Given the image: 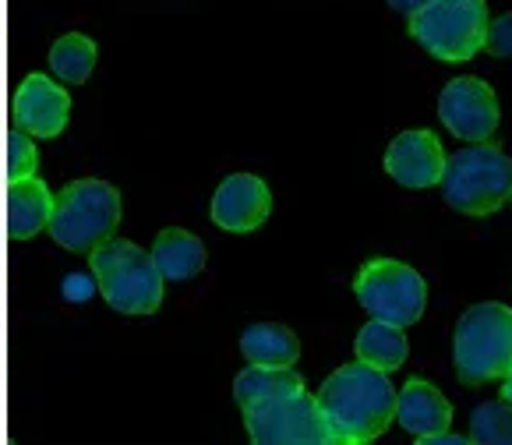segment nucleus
<instances>
[{
	"instance_id": "nucleus-3",
	"label": "nucleus",
	"mask_w": 512,
	"mask_h": 445,
	"mask_svg": "<svg viewBox=\"0 0 512 445\" xmlns=\"http://www.w3.org/2000/svg\"><path fill=\"white\" fill-rule=\"evenodd\" d=\"M89 262L99 294L117 315L145 318L159 311L166 280L149 251H142L131 241H103L99 248H92Z\"/></svg>"
},
{
	"instance_id": "nucleus-5",
	"label": "nucleus",
	"mask_w": 512,
	"mask_h": 445,
	"mask_svg": "<svg viewBox=\"0 0 512 445\" xmlns=\"http://www.w3.org/2000/svg\"><path fill=\"white\" fill-rule=\"evenodd\" d=\"M121 223V195L106 181H71L61 195L53 198L50 237L64 251H92L110 241Z\"/></svg>"
},
{
	"instance_id": "nucleus-14",
	"label": "nucleus",
	"mask_w": 512,
	"mask_h": 445,
	"mask_svg": "<svg viewBox=\"0 0 512 445\" xmlns=\"http://www.w3.org/2000/svg\"><path fill=\"white\" fill-rule=\"evenodd\" d=\"M149 255H152V262H156V269L163 272V280H170V283L195 280L198 272L205 269V244L198 241L195 234L177 230V227L159 230Z\"/></svg>"
},
{
	"instance_id": "nucleus-18",
	"label": "nucleus",
	"mask_w": 512,
	"mask_h": 445,
	"mask_svg": "<svg viewBox=\"0 0 512 445\" xmlns=\"http://www.w3.org/2000/svg\"><path fill=\"white\" fill-rule=\"evenodd\" d=\"M354 350H357V361L371 364V368H378V371H396L403 361H407L410 343H407V336H403L400 325L371 318V322L357 332Z\"/></svg>"
},
{
	"instance_id": "nucleus-17",
	"label": "nucleus",
	"mask_w": 512,
	"mask_h": 445,
	"mask_svg": "<svg viewBox=\"0 0 512 445\" xmlns=\"http://www.w3.org/2000/svg\"><path fill=\"white\" fill-rule=\"evenodd\" d=\"M304 389L301 375L290 368H269V364H248L241 375L234 378V400L241 403V410H251L258 403L279 400V396L297 393Z\"/></svg>"
},
{
	"instance_id": "nucleus-25",
	"label": "nucleus",
	"mask_w": 512,
	"mask_h": 445,
	"mask_svg": "<svg viewBox=\"0 0 512 445\" xmlns=\"http://www.w3.org/2000/svg\"><path fill=\"white\" fill-rule=\"evenodd\" d=\"M502 400L512 407V371H509V375H505V385H502Z\"/></svg>"
},
{
	"instance_id": "nucleus-16",
	"label": "nucleus",
	"mask_w": 512,
	"mask_h": 445,
	"mask_svg": "<svg viewBox=\"0 0 512 445\" xmlns=\"http://www.w3.org/2000/svg\"><path fill=\"white\" fill-rule=\"evenodd\" d=\"M241 354L248 364H269V368H294L301 357L297 336L279 322H255L241 332Z\"/></svg>"
},
{
	"instance_id": "nucleus-19",
	"label": "nucleus",
	"mask_w": 512,
	"mask_h": 445,
	"mask_svg": "<svg viewBox=\"0 0 512 445\" xmlns=\"http://www.w3.org/2000/svg\"><path fill=\"white\" fill-rule=\"evenodd\" d=\"M96 61H99L96 43L78 36V32H68V36H61L50 46V71L57 75V82H64V85L89 82L92 71H96Z\"/></svg>"
},
{
	"instance_id": "nucleus-10",
	"label": "nucleus",
	"mask_w": 512,
	"mask_h": 445,
	"mask_svg": "<svg viewBox=\"0 0 512 445\" xmlns=\"http://www.w3.org/2000/svg\"><path fill=\"white\" fill-rule=\"evenodd\" d=\"M18 131L32 138H57L68 128L71 117V99L61 85L46 75H29L18 82L15 103H11Z\"/></svg>"
},
{
	"instance_id": "nucleus-22",
	"label": "nucleus",
	"mask_w": 512,
	"mask_h": 445,
	"mask_svg": "<svg viewBox=\"0 0 512 445\" xmlns=\"http://www.w3.org/2000/svg\"><path fill=\"white\" fill-rule=\"evenodd\" d=\"M484 50L495 57H512V15H502L488 22V36H484Z\"/></svg>"
},
{
	"instance_id": "nucleus-13",
	"label": "nucleus",
	"mask_w": 512,
	"mask_h": 445,
	"mask_svg": "<svg viewBox=\"0 0 512 445\" xmlns=\"http://www.w3.org/2000/svg\"><path fill=\"white\" fill-rule=\"evenodd\" d=\"M396 421L407 435H414L417 442L435 431L449 428L452 424V403L438 393L435 385L421 382V378H410L396 393Z\"/></svg>"
},
{
	"instance_id": "nucleus-9",
	"label": "nucleus",
	"mask_w": 512,
	"mask_h": 445,
	"mask_svg": "<svg viewBox=\"0 0 512 445\" xmlns=\"http://www.w3.org/2000/svg\"><path fill=\"white\" fill-rule=\"evenodd\" d=\"M498 99L481 78H452L438 96V121L463 142H488L498 128Z\"/></svg>"
},
{
	"instance_id": "nucleus-7",
	"label": "nucleus",
	"mask_w": 512,
	"mask_h": 445,
	"mask_svg": "<svg viewBox=\"0 0 512 445\" xmlns=\"http://www.w3.org/2000/svg\"><path fill=\"white\" fill-rule=\"evenodd\" d=\"M354 294L371 318H382V322L400 325V329L421 322L424 308H428L424 276L396 258H375V262L361 265Z\"/></svg>"
},
{
	"instance_id": "nucleus-8",
	"label": "nucleus",
	"mask_w": 512,
	"mask_h": 445,
	"mask_svg": "<svg viewBox=\"0 0 512 445\" xmlns=\"http://www.w3.org/2000/svg\"><path fill=\"white\" fill-rule=\"evenodd\" d=\"M244 424L255 445H336L318 400L304 389L244 410Z\"/></svg>"
},
{
	"instance_id": "nucleus-21",
	"label": "nucleus",
	"mask_w": 512,
	"mask_h": 445,
	"mask_svg": "<svg viewBox=\"0 0 512 445\" xmlns=\"http://www.w3.org/2000/svg\"><path fill=\"white\" fill-rule=\"evenodd\" d=\"M4 166H8V177H11V181H22V177H36L39 152H36V145H32V135H25V131L11 135L8 156H4Z\"/></svg>"
},
{
	"instance_id": "nucleus-23",
	"label": "nucleus",
	"mask_w": 512,
	"mask_h": 445,
	"mask_svg": "<svg viewBox=\"0 0 512 445\" xmlns=\"http://www.w3.org/2000/svg\"><path fill=\"white\" fill-rule=\"evenodd\" d=\"M467 442H470L467 435H456V431H449V428H442V431H435V435L421 438V445H467Z\"/></svg>"
},
{
	"instance_id": "nucleus-2",
	"label": "nucleus",
	"mask_w": 512,
	"mask_h": 445,
	"mask_svg": "<svg viewBox=\"0 0 512 445\" xmlns=\"http://www.w3.org/2000/svg\"><path fill=\"white\" fill-rule=\"evenodd\" d=\"M442 202L460 216H491L509 202L512 159L505 149L488 142H474L452 152L438 177Z\"/></svg>"
},
{
	"instance_id": "nucleus-20",
	"label": "nucleus",
	"mask_w": 512,
	"mask_h": 445,
	"mask_svg": "<svg viewBox=\"0 0 512 445\" xmlns=\"http://www.w3.org/2000/svg\"><path fill=\"white\" fill-rule=\"evenodd\" d=\"M470 442L474 445H512V407L491 400L470 410Z\"/></svg>"
},
{
	"instance_id": "nucleus-1",
	"label": "nucleus",
	"mask_w": 512,
	"mask_h": 445,
	"mask_svg": "<svg viewBox=\"0 0 512 445\" xmlns=\"http://www.w3.org/2000/svg\"><path fill=\"white\" fill-rule=\"evenodd\" d=\"M315 400L336 445L375 442L396 421V389L389 371H378L364 361L332 371Z\"/></svg>"
},
{
	"instance_id": "nucleus-24",
	"label": "nucleus",
	"mask_w": 512,
	"mask_h": 445,
	"mask_svg": "<svg viewBox=\"0 0 512 445\" xmlns=\"http://www.w3.org/2000/svg\"><path fill=\"white\" fill-rule=\"evenodd\" d=\"M385 4H389V8L396 11V15H407V18H414L421 8H428L431 0H385Z\"/></svg>"
},
{
	"instance_id": "nucleus-11",
	"label": "nucleus",
	"mask_w": 512,
	"mask_h": 445,
	"mask_svg": "<svg viewBox=\"0 0 512 445\" xmlns=\"http://www.w3.org/2000/svg\"><path fill=\"white\" fill-rule=\"evenodd\" d=\"M445 152L431 131H400L385 149V174L410 191L435 188L442 177Z\"/></svg>"
},
{
	"instance_id": "nucleus-6",
	"label": "nucleus",
	"mask_w": 512,
	"mask_h": 445,
	"mask_svg": "<svg viewBox=\"0 0 512 445\" xmlns=\"http://www.w3.org/2000/svg\"><path fill=\"white\" fill-rule=\"evenodd\" d=\"M488 22L484 0H431L410 18V32L435 61L460 64L484 50Z\"/></svg>"
},
{
	"instance_id": "nucleus-12",
	"label": "nucleus",
	"mask_w": 512,
	"mask_h": 445,
	"mask_svg": "<svg viewBox=\"0 0 512 445\" xmlns=\"http://www.w3.org/2000/svg\"><path fill=\"white\" fill-rule=\"evenodd\" d=\"M272 195L255 174H230L212 195V223L230 234H248L269 219Z\"/></svg>"
},
{
	"instance_id": "nucleus-26",
	"label": "nucleus",
	"mask_w": 512,
	"mask_h": 445,
	"mask_svg": "<svg viewBox=\"0 0 512 445\" xmlns=\"http://www.w3.org/2000/svg\"><path fill=\"white\" fill-rule=\"evenodd\" d=\"M509 205H512V191H509Z\"/></svg>"
},
{
	"instance_id": "nucleus-4",
	"label": "nucleus",
	"mask_w": 512,
	"mask_h": 445,
	"mask_svg": "<svg viewBox=\"0 0 512 445\" xmlns=\"http://www.w3.org/2000/svg\"><path fill=\"white\" fill-rule=\"evenodd\" d=\"M452 361L467 385L505 378L512 371V308L481 301L467 308L452 336Z\"/></svg>"
},
{
	"instance_id": "nucleus-15",
	"label": "nucleus",
	"mask_w": 512,
	"mask_h": 445,
	"mask_svg": "<svg viewBox=\"0 0 512 445\" xmlns=\"http://www.w3.org/2000/svg\"><path fill=\"white\" fill-rule=\"evenodd\" d=\"M53 212V195L39 177H22L11 181L8 191V227L18 241H32L39 230H46Z\"/></svg>"
}]
</instances>
